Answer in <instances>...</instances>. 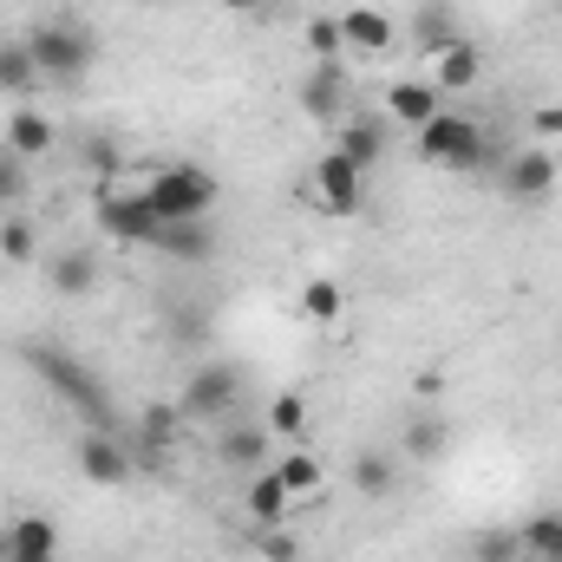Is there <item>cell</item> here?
Segmentation results:
<instances>
[{"label": "cell", "instance_id": "34", "mask_svg": "<svg viewBox=\"0 0 562 562\" xmlns=\"http://www.w3.org/2000/svg\"><path fill=\"white\" fill-rule=\"evenodd\" d=\"M517 550H524V543H517V530H491V537H477V550H471V557H477V562H517Z\"/></svg>", "mask_w": 562, "mask_h": 562}, {"label": "cell", "instance_id": "14", "mask_svg": "<svg viewBox=\"0 0 562 562\" xmlns=\"http://www.w3.org/2000/svg\"><path fill=\"white\" fill-rule=\"evenodd\" d=\"M269 445H276V431L269 425H223L216 431V464H229V471H262L269 464Z\"/></svg>", "mask_w": 562, "mask_h": 562}, {"label": "cell", "instance_id": "15", "mask_svg": "<svg viewBox=\"0 0 562 562\" xmlns=\"http://www.w3.org/2000/svg\"><path fill=\"white\" fill-rule=\"evenodd\" d=\"M7 562H59V524L26 510L7 524Z\"/></svg>", "mask_w": 562, "mask_h": 562}, {"label": "cell", "instance_id": "41", "mask_svg": "<svg viewBox=\"0 0 562 562\" xmlns=\"http://www.w3.org/2000/svg\"><path fill=\"white\" fill-rule=\"evenodd\" d=\"M262 7H276V0H262Z\"/></svg>", "mask_w": 562, "mask_h": 562}, {"label": "cell", "instance_id": "8", "mask_svg": "<svg viewBox=\"0 0 562 562\" xmlns=\"http://www.w3.org/2000/svg\"><path fill=\"white\" fill-rule=\"evenodd\" d=\"M236 400H243V367H229V360L196 367L183 380V419H223Z\"/></svg>", "mask_w": 562, "mask_h": 562}, {"label": "cell", "instance_id": "7", "mask_svg": "<svg viewBox=\"0 0 562 562\" xmlns=\"http://www.w3.org/2000/svg\"><path fill=\"white\" fill-rule=\"evenodd\" d=\"M307 196H314V210H327V216H360V203H367V177H360L340 150H321L314 170H307Z\"/></svg>", "mask_w": 562, "mask_h": 562}, {"label": "cell", "instance_id": "42", "mask_svg": "<svg viewBox=\"0 0 562 562\" xmlns=\"http://www.w3.org/2000/svg\"><path fill=\"white\" fill-rule=\"evenodd\" d=\"M105 562H119V557H105Z\"/></svg>", "mask_w": 562, "mask_h": 562}, {"label": "cell", "instance_id": "21", "mask_svg": "<svg viewBox=\"0 0 562 562\" xmlns=\"http://www.w3.org/2000/svg\"><path fill=\"white\" fill-rule=\"evenodd\" d=\"M243 504H249V517H256V524H281V517H288V504H294V491L276 477V464H262V471L249 477Z\"/></svg>", "mask_w": 562, "mask_h": 562}, {"label": "cell", "instance_id": "30", "mask_svg": "<svg viewBox=\"0 0 562 562\" xmlns=\"http://www.w3.org/2000/svg\"><path fill=\"white\" fill-rule=\"evenodd\" d=\"M276 477L294 491V497H314V491H321V458H307V451H281Z\"/></svg>", "mask_w": 562, "mask_h": 562}, {"label": "cell", "instance_id": "28", "mask_svg": "<svg viewBox=\"0 0 562 562\" xmlns=\"http://www.w3.org/2000/svg\"><path fill=\"white\" fill-rule=\"evenodd\" d=\"M517 543H524V550H530L537 562L562 557V510H537V517L517 530Z\"/></svg>", "mask_w": 562, "mask_h": 562}, {"label": "cell", "instance_id": "3", "mask_svg": "<svg viewBox=\"0 0 562 562\" xmlns=\"http://www.w3.org/2000/svg\"><path fill=\"white\" fill-rule=\"evenodd\" d=\"M144 196H150V210H157L164 223H210L223 183H216L203 164H157V170L144 177Z\"/></svg>", "mask_w": 562, "mask_h": 562}, {"label": "cell", "instance_id": "33", "mask_svg": "<svg viewBox=\"0 0 562 562\" xmlns=\"http://www.w3.org/2000/svg\"><path fill=\"white\" fill-rule=\"evenodd\" d=\"M419 40H425V53H438V46H451V40H464V33L451 26V13H445V7H431V13L419 20Z\"/></svg>", "mask_w": 562, "mask_h": 562}, {"label": "cell", "instance_id": "12", "mask_svg": "<svg viewBox=\"0 0 562 562\" xmlns=\"http://www.w3.org/2000/svg\"><path fill=\"white\" fill-rule=\"evenodd\" d=\"M438 99H445V92H438L431 79H393V86H386V112H380V119H386V125L419 132V125H431V119L445 112Z\"/></svg>", "mask_w": 562, "mask_h": 562}, {"label": "cell", "instance_id": "31", "mask_svg": "<svg viewBox=\"0 0 562 562\" xmlns=\"http://www.w3.org/2000/svg\"><path fill=\"white\" fill-rule=\"evenodd\" d=\"M26 190H33L26 157H13V150L0 144V210H26Z\"/></svg>", "mask_w": 562, "mask_h": 562}, {"label": "cell", "instance_id": "6", "mask_svg": "<svg viewBox=\"0 0 562 562\" xmlns=\"http://www.w3.org/2000/svg\"><path fill=\"white\" fill-rule=\"evenodd\" d=\"M99 229H105V236H119V243L157 249L164 216L150 210V196H144V190H119V183H105V190H99Z\"/></svg>", "mask_w": 562, "mask_h": 562}, {"label": "cell", "instance_id": "40", "mask_svg": "<svg viewBox=\"0 0 562 562\" xmlns=\"http://www.w3.org/2000/svg\"><path fill=\"white\" fill-rule=\"evenodd\" d=\"M0 562H7V530H0Z\"/></svg>", "mask_w": 562, "mask_h": 562}, {"label": "cell", "instance_id": "13", "mask_svg": "<svg viewBox=\"0 0 562 562\" xmlns=\"http://www.w3.org/2000/svg\"><path fill=\"white\" fill-rule=\"evenodd\" d=\"M0 144L13 150V157H26V164H40V157H53L59 150V125L40 112V105H13V119H7V132Z\"/></svg>", "mask_w": 562, "mask_h": 562}, {"label": "cell", "instance_id": "35", "mask_svg": "<svg viewBox=\"0 0 562 562\" xmlns=\"http://www.w3.org/2000/svg\"><path fill=\"white\" fill-rule=\"evenodd\" d=\"M256 550L269 562H301V550H294V537L281 530V524H262V537H256Z\"/></svg>", "mask_w": 562, "mask_h": 562}, {"label": "cell", "instance_id": "25", "mask_svg": "<svg viewBox=\"0 0 562 562\" xmlns=\"http://www.w3.org/2000/svg\"><path fill=\"white\" fill-rule=\"evenodd\" d=\"M0 256L20 262V269L40 256V223H33L26 210H7V216H0Z\"/></svg>", "mask_w": 562, "mask_h": 562}, {"label": "cell", "instance_id": "16", "mask_svg": "<svg viewBox=\"0 0 562 562\" xmlns=\"http://www.w3.org/2000/svg\"><path fill=\"white\" fill-rule=\"evenodd\" d=\"M340 33H347V53H386L393 40H400V20L386 13V7H347L340 13Z\"/></svg>", "mask_w": 562, "mask_h": 562}, {"label": "cell", "instance_id": "26", "mask_svg": "<svg viewBox=\"0 0 562 562\" xmlns=\"http://www.w3.org/2000/svg\"><path fill=\"white\" fill-rule=\"evenodd\" d=\"M445 445H451V425L438 419V413H413V419H406V438H400L406 458H438Z\"/></svg>", "mask_w": 562, "mask_h": 562}, {"label": "cell", "instance_id": "19", "mask_svg": "<svg viewBox=\"0 0 562 562\" xmlns=\"http://www.w3.org/2000/svg\"><path fill=\"white\" fill-rule=\"evenodd\" d=\"M157 256H170V262H210L216 256V229L210 223H164Z\"/></svg>", "mask_w": 562, "mask_h": 562}, {"label": "cell", "instance_id": "17", "mask_svg": "<svg viewBox=\"0 0 562 562\" xmlns=\"http://www.w3.org/2000/svg\"><path fill=\"white\" fill-rule=\"evenodd\" d=\"M477 79H484V53H477V40H451V46L431 53V86H438V92H471Z\"/></svg>", "mask_w": 562, "mask_h": 562}, {"label": "cell", "instance_id": "22", "mask_svg": "<svg viewBox=\"0 0 562 562\" xmlns=\"http://www.w3.org/2000/svg\"><path fill=\"white\" fill-rule=\"evenodd\" d=\"M347 314V288L334 276H307L301 281V321H314V327H334Z\"/></svg>", "mask_w": 562, "mask_h": 562}, {"label": "cell", "instance_id": "27", "mask_svg": "<svg viewBox=\"0 0 562 562\" xmlns=\"http://www.w3.org/2000/svg\"><path fill=\"white\" fill-rule=\"evenodd\" d=\"M79 164L92 170V177H105V183H119L125 177V150L112 132H92V138H79Z\"/></svg>", "mask_w": 562, "mask_h": 562}, {"label": "cell", "instance_id": "9", "mask_svg": "<svg viewBox=\"0 0 562 562\" xmlns=\"http://www.w3.org/2000/svg\"><path fill=\"white\" fill-rule=\"evenodd\" d=\"M386 138H393V125L373 119V112H347V119L334 125V150H340L360 177H373V170L386 164Z\"/></svg>", "mask_w": 562, "mask_h": 562}, {"label": "cell", "instance_id": "37", "mask_svg": "<svg viewBox=\"0 0 562 562\" xmlns=\"http://www.w3.org/2000/svg\"><path fill=\"white\" fill-rule=\"evenodd\" d=\"M170 340H203V314H170Z\"/></svg>", "mask_w": 562, "mask_h": 562}, {"label": "cell", "instance_id": "32", "mask_svg": "<svg viewBox=\"0 0 562 562\" xmlns=\"http://www.w3.org/2000/svg\"><path fill=\"white\" fill-rule=\"evenodd\" d=\"M262 425H269L276 438H301V431H307V400H301V393H276Z\"/></svg>", "mask_w": 562, "mask_h": 562}, {"label": "cell", "instance_id": "5", "mask_svg": "<svg viewBox=\"0 0 562 562\" xmlns=\"http://www.w3.org/2000/svg\"><path fill=\"white\" fill-rule=\"evenodd\" d=\"M72 464H79V477L99 484V491H119V484L138 471L132 438H125V431H105V425H86V438L72 445Z\"/></svg>", "mask_w": 562, "mask_h": 562}, {"label": "cell", "instance_id": "23", "mask_svg": "<svg viewBox=\"0 0 562 562\" xmlns=\"http://www.w3.org/2000/svg\"><path fill=\"white\" fill-rule=\"evenodd\" d=\"M125 438H132V458H164L170 438H177V406H150Z\"/></svg>", "mask_w": 562, "mask_h": 562}, {"label": "cell", "instance_id": "43", "mask_svg": "<svg viewBox=\"0 0 562 562\" xmlns=\"http://www.w3.org/2000/svg\"><path fill=\"white\" fill-rule=\"evenodd\" d=\"M550 562H562V557H550Z\"/></svg>", "mask_w": 562, "mask_h": 562}, {"label": "cell", "instance_id": "4", "mask_svg": "<svg viewBox=\"0 0 562 562\" xmlns=\"http://www.w3.org/2000/svg\"><path fill=\"white\" fill-rule=\"evenodd\" d=\"M413 138H419L425 164H445V170H484V164H491V138H484V125L464 119V112H438V119L419 125Z\"/></svg>", "mask_w": 562, "mask_h": 562}, {"label": "cell", "instance_id": "11", "mask_svg": "<svg viewBox=\"0 0 562 562\" xmlns=\"http://www.w3.org/2000/svg\"><path fill=\"white\" fill-rule=\"evenodd\" d=\"M301 112H307L314 125H340V119H347V72L314 59V66L301 72Z\"/></svg>", "mask_w": 562, "mask_h": 562}, {"label": "cell", "instance_id": "24", "mask_svg": "<svg viewBox=\"0 0 562 562\" xmlns=\"http://www.w3.org/2000/svg\"><path fill=\"white\" fill-rule=\"evenodd\" d=\"M46 276H53V294H92L99 288V256L92 249H66Z\"/></svg>", "mask_w": 562, "mask_h": 562}, {"label": "cell", "instance_id": "18", "mask_svg": "<svg viewBox=\"0 0 562 562\" xmlns=\"http://www.w3.org/2000/svg\"><path fill=\"white\" fill-rule=\"evenodd\" d=\"M393 484H400V458H393L386 445H367V451H353V491H360L367 504L393 497Z\"/></svg>", "mask_w": 562, "mask_h": 562}, {"label": "cell", "instance_id": "29", "mask_svg": "<svg viewBox=\"0 0 562 562\" xmlns=\"http://www.w3.org/2000/svg\"><path fill=\"white\" fill-rule=\"evenodd\" d=\"M307 53H314L321 66H340V59H347V33H340V13H314V20H307Z\"/></svg>", "mask_w": 562, "mask_h": 562}, {"label": "cell", "instance_id": "36", "mask_svg": "<svg viewBox=\"0 0 562 562\" xmlns=\"http://www.w3.org/2000/svg\"><path fill=\"white\" fill-rule=\"evenodd\" d=\"M530 132H537V144L562 138V105H537V112H530Z\"/></svg>", "mask_w": 562, "mask_h": 562}, {"label": "cell", "instance_id": "38", "mask_svg": "<svg viewBox=\"0 0 562 562\" xmlns=\"http://www.w3.org/2000/svg\"><path fill=\"white\" fill-rule=\"evenodd\" d=\"M413 393H419L425 406H431V400L445 393V373H419V380H413Z\"/></svg>", "mask_w": 562, "mask_h": 562}, {"label": "cell", "instance_id": "1", "mask_svg": "<svg viewBox=\"0 0 562 562\" xmlns=\"http://www.w3.org/2000/svg\"><path fill=\"white\" fill-rule=\"evenodd\" d=\"M20 360H26V367H33V373L53 386V400H66V406H72L86 425H105V431H119V425H112L119 413H112V393H105V380H99V373H92L79 353H66V347H46V340H40V347H26Z\"/></svg>", "mask_w": 562, "mask_h": 562}, {"label": "cell", "instance_id": "2", "mask_svg": "<svg viewBox=\"0 0 562 562\" xmlns=\"http://www.w3.org/2000/svg\"><path fill=\"white\" fill-rule=\"evenodd\" d=\"M26 46H33L40 79H53V86H66V92H79L86 72H92V59H99V40H92L79 20H40V26L26 33Z\"/></svg>", "mask_w": 562, "mask_h": 562}, {"label": "cell", "instance_id": "39", "mask_svg": "<svg viewBox=\"0 0 562 562\" xmlns=\"http://www.w3.org/2000/svg\"><path fill=\"white\" fill-rule=\"evenodd\" d=\"M223 7H236V13H256V7H262V0H223Z\"/></svg>", "mask_w": 562, "mask_h": 562}, {"label": "cell", "instance_id": "10", "mask_svg": "<svg viewBox=\"0 0 562 562\" xmlns=\"http://www.w3.org/2000/svg\"><path fill=\"white\" fill-rule=\"evenodd\" d=\"M557 177L562 170L543 144H530V150H517V157L497 164V183H504V196H517V203H543V196L557 190Z\"/></svg>", "mask_w": 562, "mask_h": 562}, {"label": "cell", "instance_id": "20", "mask_svg": "<svg viewBox=\"0 0 562 562\" xmlns=\"http://www.w3.org/2000/svg\"><path fill=\"white\" fill-rule=\"evenodd\" d=\"M40 86V66H33V46L26 40H0V92L13 105H26V92Z\"/></svg>", "mask_w": 562, "mask_h": 562}]
</instances>
